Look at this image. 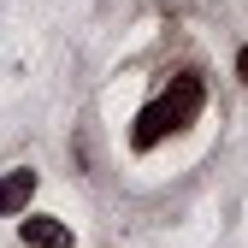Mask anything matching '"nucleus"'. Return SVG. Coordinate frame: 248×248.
I'll return each instance as SVG.
<instances>
[{
	"instance_id": "nucleus-4",
	"label": "nucleus",
	"mask_w": 248,
	"mask_h": 248,
	"mask_svg": "<svg viewBox=\"0 0 248 248\" xmlns=\"http://www.w3.org/2000/svg\"><path fill=\"white\" fill-rule=\"evenodd\" d=\"M236 71H242V83H248V47H242V53H236Z\"/></svg>"
},
{
	"instance_id": "nucleus-3",
	"label": "nucleus",
	"mask_w": 248,
	"mask_h": 248,
	"mask_svg": "<svg viewBox=\"0 0 248 248\" xmlns=\"http://www.w3.org/2000/svg\"><path fill=\"white\" fill-rule=\"evenodd\" d=\"M24 242L30 248H71V231L59 219H24Z\"/></svg>"
},
{
	"instance_id": "nucleus-1",
	"label": "nucleus",
	"mask_w": 248,
	"mask_h": 248,
	"mask_svg": "<svg viewBox=\"0 0 248 248\" xmlns=\"http://www.w3.org/2000/svg\"><path fill=\"white\" fill-rule=\"evenodd\" d=\"M195 112H201V83H195V77H177L160 101H148V107L136 112V130H130V142H136V148H154L160 136L183 130V124H189Z\"/></svg>"
},
{
	"instance_id": "nucleus-2",
	"label": "nucleus",
	"mask_w": 248,
	"mask_h": 248,
	"mask_svg": "<svg viewBox=\"0 0 248 248\" xmlns=\"http://www.w3.org/2000/svg\"><path fill=\"white\" fill-rule=\"evenodd\" d=\"M36 195V171H6L0 177V213H24Z\"/></svg>"
}]
</instances>
